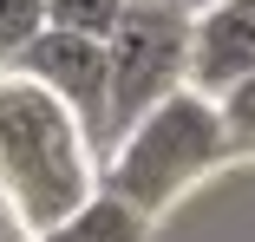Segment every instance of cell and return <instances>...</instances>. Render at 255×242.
<instances>
[{
  "label": "cell",
  "instance_id": "6da1fadb",
  "mask_svg": "<svg viewBox=\"0 0 255 242\" xmlns=\"http://www.w3.org/2000/svg\"><path fill=\"white\" fill-rule=\"evenodd\" d=\"M223 164H229L223 112H216V99L183 85L112 137V151L98 157V190L118 197L125 210H137L144 223H157L170 203H183Z\"/></svg>",
  "mask_w": 255,
  "mask_h": 242
},
{
  "label": "cell",
  "instance_id": "7a4b0ae2",
  "mask_svg": "<svg viewBox=\"0 0 255 242\" xmlns=\"http://www.w3.org/2000/svg\"><path fill=\"white\" fill-rule=\"evenodd\" d=\"M98 190V157L79 131V118L46 99L20 72H0V197L33 229L59 223Z\"/></svg>",
  "mask_w": 255,
  "mask_h": 242
},
{
  "label": "cell",
  "instance_id": "3957f363",
  "mask_svg": "<svg viewBox=\"0 0 255 242\" xmlns=\"http://www.w3.org/2000/svg\"><path fill=\"white\" fill-rule=\"evenodd\" d=\"M105 66H112L105 137H118L131 118H144L150 105H164L170 92L190 85V13L164 7V0H131L118 26L105 33Z\"/></svg>",
  "mask_w": 255,
  "mask_h": 242
},
{
  "label": "cell",
  "instance_id": "277c9868",
  "mask_svg": "<svg viewBox=\"0 0 255 242\" xmlns=\"http://www.w3.org/2000/svg\"><path fill=\"white\" fill-rule=\"evenodd\" d=\"M7 72H20V79H33L46 99H59L72 118H79V131H85V144H92V157H105V92H112V66H105V39H92V33H66V26H46L26 53L7 66Z\"/></svg>",
  "mask_w": 255,
  "mask_h": 242
},
{
  "label": "cell",
  "instance_id": "5b68a950",
  "mask_svg": "<svg viewBox=\"0 0 255 242\" xmlns=\"http://www.w3.org/2000/svg\"><path fill=\"white\" fill-rule=\"evenodd\" d=\"M255 79V0H216L190 20V92L229 99Z\"/></svg>",
  "mask_w": 255,
  "mask_h": 242
},
{
  "label": "cell",
  "instance_id": "8992f818",
  "mask_svg": "<svg viewBox=\"0 0 255 242\" xmlns=\"http://www.w3.org/2000/svg\"><path fill=\"white\" fill-rule=\"evenodd\" d=\"M144 236H150V223L137 210H125L118 197H105V190H92L79 210H66L46 229H33L26 242H144Z\"/></svg>",
  "mask_w": 255,
  "mask_h": 242
},
{
  "label": "cell",
  "instance_id": "52a82bcc",
  "mask_svg": "<svg viewBox=\"0 0 255 242\" xmlns=\"http://www.w3.org/2000/svg\"><path fill=\"white\" fill-rule=\"evenodd\" d=\"M125 7H131V0H46V26H66V33L105 39V33L118 26Z\"/></svg>",
  "mask_w": 255,
  "mask_h": 242
},
{
  "label": "cell",
  "instance_id": "ba28073f",
  "mask_svg": "<svg viewBox=\"0 0 255 242\" xmlns=\"http://www.w3.org/2000/svg\"><path fill=\"white\" fill-rule=\"evenodd\" d=\"M46 33V0H0V72Z\"/></svg>",
  "mask_w": 255,
  "mask_h": 242
},
{
  "label": "cell",
  "instance_id": "9c48e42d",
  "mask_svg": "<svg viewBox=\"0 0 255 242\" xmlns=\"http://www.w3.org/2000/svg\"><path fill=\"white\" fill-rule=\"evenodd\" d=\"M216 112H223V137H229V164L255 157V79L236 85L229 99H216Z\"/></svg>",
  "mask_w": 255,
  "mask_h": 242
},
{
  "label": "cell",
  "instance_id": "30bf717a",
  "mask_svg": "<svg viewBox=\"0 0 255 242\" xmlns=\"http://www.w3.org/2000/svg\"><path fill=\"white\" fill-rule=\"evenodd\" d=\"M0 242H26V223L13 216V203L0 197Z\"/></svg>",
  "mask_w": 255,
  "mask_h": 242
},
{
  "label": "cell",
  "instance_id": "8fae6325",
  "mask_svg": "<svg viewBox=\"0 0 255 242\" xmlns=\"http://www.w3.org/2000/svg\"><path fill=\"white\" fill-rule=\"evenodd\" d=\"M164 7H177V13H190V20H196L203 7H216V0H164Z\"/></svg>",
  "mask_w": 255,
  "mask_h": 242
}]
</instances>
